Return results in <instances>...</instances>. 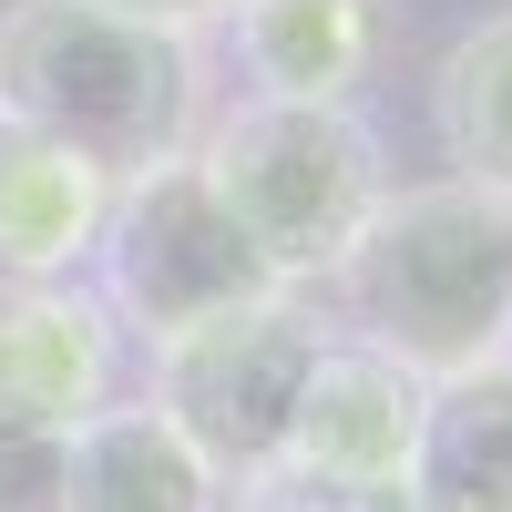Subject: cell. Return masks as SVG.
I'll list each match as a JSON object with an SVG mask.
<instances>
[{"label": "cell", "instance_id": "obj_13", "mask_svg": "<svg viewBox=\"0 0 512 512\" xmlns=\"http://www.w3.org/2000/svg\"><path fill=\"white\" fill-rule=\"evenodd\" d=\"M226 512H420L410 482H349L318 461H267V472L226 482Z\"/></svg>", "mask_w": 512, "mask_h": 512}, {"label": "cell", "instance_id": "obj_7", "mask_svg": "<svg viewBox=\"0 0 512 512\" xmlns=\"http://www.w3.org/2000/svg\"><path fill=\"white\" fill-rule=\"evenodd\" d=\"M420 410H431L420 369H400L390 349H369L349 328H328L308 359V390H297V420H287V461H318V472H349V482H400Z\"/></svg>", "mask_w": 512, "mask_h": 512}, {"label": "cell", "instance_id": "obj_12", "mask_svg": "<svg viewBox=\"0 0 512 512\" xmlns=\"http://www.w3.org/2000/svg\"><path fill=\"white\" fill-rule=\"evenodd\" d=\"M431 134H441L451 175L512 195V11L472 21L441 52V72H431Z\"/></svg>", "mask_w": 512, "mask_h": 512}, {"label": "cell", "instance_id": "obj_5", "mask_svg": "<svg viewBox=\"0 0 512 512\" xmlns=\"http://www.w3.org/2000/svg\"><path fill=\"white\" fill-rule=\"evenodd\" d=\"M318 338L328 328L297 308V287L246 297V308L164 338L144 400L216 461V482H246V472H267V461H287V420H297V390H308Z\"/></svg>", "mask_w": 512, "mask_h": 512}, {"label": "cell", "instance_id": "obj_15", "mask_svg": "<svg viewBox=\"0 0 512 512\" xmlns=\"http://www.w3.org/2000/svg\"><path fill=\"white\" fill-rule=\"evenodd\" d=\"M103 11H134V21H164V31H205V21H226L236 0H103Z\"/></svg>", "mask_w": 512, "mask_h": 512}, {"label": "cell", "instance_id": "obj_3", "mask_svg": "<svg viewBox=\"0 0 512 512\" xmlns=\"http://www.w3.org/2000/svg\"><path fill=\"white\" fill-rule=\"evenodd\" d=\"M195 164L226 195V216L246 226V246L267 256L277 287L328 277L359 246V226L379 216V195H390V154H379L359 103H267V93H246L236 113H205Z\"/></svg>", "mask_w": 512, "mask_h": 512}, {"label": "cell", "instance_id": "obj_14", "mask_svg": "<svg viewBox=\"0 0 512 512\" xmlns=\"http://www.w3.org/2000/svg\"><path fill=\"white\" fill-rule=\"evenodd\" d=\"M0 512H62V441H0Z\"/></svg>", "mask_w": 512, "mask_h": 512}, {"label": "cell", "instance_id": "obj_10", "mask_svg": "<svg viewBox=\"0 0 512 512\" xmlns=\"http://www.w3.org/2000/svg\"><path fill=\"white\" fill-rule=\"evenodd\" d=\"M400 482L420 512H512V359L431 379Z\"/></svg>", "mask_w": 512, "mask_h": 512}, {"label": "cell", "instance_id": "obj_4", "mask_svg": "<svg viewBox=\"0 0 512 512\" xmlns=\"http://www.w3.org/2000/svg\"><path fill=\"white\" fill-rule=\"evenodd\" d=\"M93 267H103L93 297L113 308V328L144 338V349H164V338H185V328L226 318V308H246V297H277L267 256L246 246V226L226 216V195L205 185L195 154L113 185Z\"/></svg>", "mask_w": 512, "mask_h": 512}, {"label": "cell", "instance_id": "obj_11", "mask_svg": "<svg viewBox=\"0 0 512 512\" xmlns=\"http://www.w3.org/2000/svg\"><path fill=\"white\" fill-rule=\"evenodd\" d=\"M226 21L267 103H359L379 62V0H236Z\"/></svg>", "mask_w": 512, "mask_h": 512}, {"label": "cell", "instance_id": "obj_8", "mask_svg": "<svg viewBox=\"0 0 512 512\" xmlns=\"http://www.w3.org/2000/svg\"><path fill=\"white\" fill-rule=\"evenodd\" d=\"M62 512H226V482L154 400H103L62 431Z\"/></svg>", "mask_w": 512, "mask_h": 512}, {"label": "cell", "instance_id": "obj_2", "mask_svg": "<svg viewBox=\"0 0 512 512\" xmlns=\"http://www.w3.org/2000/svg\"><path fill=\"white\" fill-rule=\"evenodd\" d=\"M328 287L349 308V338L390 349L420 379L512 359V195L472 175L390 185Z\"/></svg>", "mask_w": 512, "mask_h": 512}, {"label": "cell", "instance_id": "obj_1", "mask_svg": "<svg viewBox=\"0 0 512 512\" xmlns=\"http://www.w3.org/2000/svg\"><path fill=\"white\" fill-rule=\"evenodd\" d=\"M0 103L82 154L103 185L154 175L205 134V41L103 0H11L0 11Z\"/></svg>", "mask_w": 512, "mask_h": 512}, {"label": "cell", "instance_id": "obj_9", "mask_svg": "<svg viewBox=\"0 0 512 512\" xmlns=\"http://www.w3.org/2000/svg\"><path fill=\"white\" fill-rule=\"evenodd\" d=\"M103 205L113 185L93 164L0 103V277H72L103 236Z\"/></svg>", "mask_w": 512, "mask_h": 512}, {"label": "cell", "instance_id": "obj_6", "mask_svg": "<svg viewBox=\"0 0 512 512\" xmlns=\"http://www.w3.org/2000/svg\"><path fill=\"white\" fill-rule=\"evenodd\" d=\"M123 328L72 277H0V441H62L113 400Z\"/></svg>", "mask_w": 512, "mask_h": 512}]
</instances>
